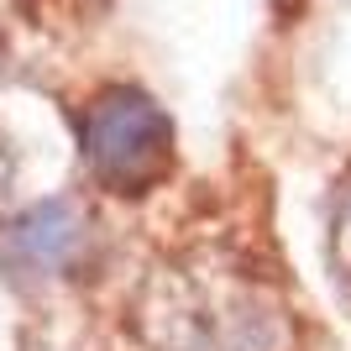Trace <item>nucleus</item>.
I'll use <instances>...</instances> for the list:
<instances>
[{"label": "nucleus", "instance_id": "f257e3e1", "mask_svg": "<svg viewBox=\"0 0 351 351\" xmlns=\"http://www.w3.org/2000/svg\"><path fill=\"white\" fill-rule=\"evenodd\" d=\"M89 173L116 194H136L173 158V121L142 89H110L84 116Z\"/></svg>", "mask_w": 351, "mask_h": 351}, {"label": "nucleus", "instance_id": "f03ea898", "mask_svg": "<svg viewBox=\"0 0 351 351\" xmlns=\"http://www.w3.org/2000/svg\"><path fill=\"white\" fill-rule=\"evenodd\" d=\"M79 247V215L69 205H37L11 226V252L27 267H63Z\"/></svg>", "mask_w": 351, "mask_h": 351}]
</instances>
